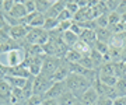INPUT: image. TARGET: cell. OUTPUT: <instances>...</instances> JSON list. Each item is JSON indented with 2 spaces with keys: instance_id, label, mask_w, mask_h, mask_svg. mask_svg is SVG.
I'll use <instances>...</instances> for the list:
<instances>
[{
  "instance_id": "cell-10",
  "label": "cell",
  "mask_w": 126,
  "mask_h": 105,
  "mask_svg": "<svg viewBox=\"0 0 126 105\" xmlns=\"http://www.w3.org/2000/svg\"><path fill=\"white\" fill-rule=\"evenodd\" d=\"M67 91V87H66V81H62V83H53L52 87H50L48 92H46L45 95H44V100L46 98H55V100H58L59 97L64 94V92Z\"/></svg>"
},
{
  "instance_id": "cell-25",
  "label": "cell",
  "mask_w": 126,
  "mask_h": 105,
  "mask_svg": "<svg viewBox=\"0 0 126 105\" xmlns=\"http://www.w3.org/2000/svg\"><path fill=\"white\" fill-rule=\"evenodd\" d=\"M59 20L58 18H46L45 20V24H44V30L48 32H52L55 30H58L59 28Z\"/></svg>"
},
{
  "instance_id": "cell-9",
  "label": "cell",
  "mask_w": 126,
  "mask_h": 105,
  "mask_svg": "<svg viewBox=\"0 0 126 105\" xmlns=\"http://www.w3.org/2000/svg\"><path fill=\"white\" fill-rule=\"evenodd\" d=\"M13 97V88L6 80H0V105H10Z\"/></svg>"
},
{
  "instance_id": "cell-33",
  "label": "cell",
  "mask_w": 126,
  "mask_h": 105,
  "mask_svg": "<svg viewBox=\"0 0 126 105\" xmlns=\"http://www.w3.org/2000/svg\"><path fill=\"white\" fill-rule=\"evenodd\" d=\"M24 6H25L28 14H32V13H35V11H36L35 0H25V1H24Z\"/></svg>"
},
{
  "instance_id": "cell-31",
  "label": "cell",
  "mask_w": 126,
  "mask_h": 105,
  "mask_svg": "<svg viewBox=\"0 0 126 105\" xmlns=\"http://www.w3.org/2000/svg\"><path fill=\"white\" fill-rule=\"evenodd\" d=\"M105 4H107L108 13H113V11L118 10V7H119V4H121V0H107Z\"/></svg>"
},
{
  "instance_id": "cell-15",
  "label": "cell",
  "mask_w": 126,
  "mask_h": 105,
  "mask_svg": "<svg viewBox=\"0 0 126 105\" xmlns=\"http://www.w3.org/2000/svg\"><path fill=\"white\" fill-rule=\"evenodd\" d=\"M4 80L10 84L13 90H23L28 78H21V77H14V76H6Z\"/></svg>"
},
{
  "instance_id": "cell-4",
  "label": "cell",
  "mask_w": 126,
  "mask_h": 105,
  "mask_svg": "<svg viewBox=\"0 0 126 105\" xmlns=\"http://www.w3.org/2000/svg\"><path fill=\"white\" fill-rule=\"evenodd\" d=\"M62 63V59H59V58H55V56H45V59H44V67H42V76H45V77L50 78L53 77L55 72H56V69L60 66Z\"/></svg>"
},
{
  "instance_id": "cell-38",
  "label": "cell",
  "mask_w": 126,
  "mask_h": 105,
  "mask_svg": "<svg viewBox=\"0 0 126 105\" xmlns=\"http://www.w3.org/2000/svg\"><path fill=\"white\" fill-rule=\"evenodd\" d=\"M74 105H83V104H81L80 101H79V102H76V104H74Z\"/></svg>"
},
{
  "instance_id": "cell-17",
  "label": "cell",
  "mask_w": 126,
  "mask_h": 105,
  "mask_svg": "<svg viewBox=\"0 0 126 105\" xmlns=\"http://www.w3.org/2000/svg\"><path fill=\"white\" fill-rule=\"evenodd\" d=\"M95 34H97V41L108 44V45H109V41H111V38L113 35L112 30H109V28H98L95 31Z\"/></svg>"
},
{
  "instance_id": "cell-24",
  "label": "cell",
  "mask_w": 126,
  "mask_h": 105,
  "mask_svg": "<svg viewBox=\"0 0 126 105\" xmlns=\"http://www.w3.org/2000/svg\"><path fill=\"white\" fill-rule=\"evenodd\" d=\"M108 21H109V30H112L113 27H116L118 24H121L122 21V15L118 11L113 13H108Z\"/></svg>"
},
{
  "instance_id": "cell-28",
  "label": "cell",
  "mask_w": 126,
  "mask_h": 105,
  "mask_svg": "<svg viewBox=\"0 0 126 105\" xmlns=\"http://www.w3.org/2000/svg\"><path fill=\"white\" fill-rule=\"evenodd\" d=\"M115 90L118 91L119 97H126V77L125 78H118Z\"/></svg>"
},
{
  "instance_id": "cell-23",
  "label": "cell",
  "mask_w": 126,
  "mask_h": 105,
  "mask_svg": "<svg viewBox=\"0 0 126 105\" xmlns=\"http://www.w3.org/2000/svg\"><path fill=\"white\" fill-rule=\"evenodd\" d=\"M81 58H83V55H80L77 50L69 49L67 53H66V56H64V60H67L69 63H79V62L81 60Z\"/></svg>"
},
{
  "instance_id": "cell-21",
  "label": "cell",
  "mask_w": 126,
  "mask_h": 105,
  "mask_svg": "<svg viewBox=\"0 0 126 105\" xmlns=\"http://www.w3.org/2000/svg\"><path fill=\"white\" fill-rule=\"evenodd\" d=\"M99 76H115V63L112 62H107L98 69Z\"/></svg>"
},
{
  "instance_id": "cell-30",
  "label": "cell",
  "mask_w": 126,
  "mask_h": 105,
  "mask_svg": "<svg viewBox=\"0 0 126 105\" xmlns=\"http://www.w3.org/2000/svg\"><path fill=\"white\" fill-rule=\"evenodd\" d=\"M66 9H67L73 15H76L77 11L80 10V7H79V4H77L76 0H67V1H66Z\"/></svg>"
},
{
  "instance_id": "cell-8",
  "label": "cell",
  "mask_w": 126,
  "mask_h": 105,
  "mask_svg": "<svg viewBox=\"0 0 126 105\" xmlns=\"http://www.w3.org/2000/svg\"><path fill=\"white\" fill-rule=\"evenodd\" d=\"M70 76V67H69V62L67 60L62 59V63L56 69L53 77H52V81L53 83H62V81H66V78Z\"/></svg>"
},
{
  "instance_id": "cell-22",
  "label": "cell",
  "mask_w": 126,
  "mask_h": 105,
  "mask_svg": "<svg viewBox=\"0 0 126 105\" xmlns=\"http://www.w3.org/2000/svg\"><path fill=\"white\" fill-rule=\"evenodd\" d=\"M72 49H74V50H77L80 55H83V56H90L91 55V50H93V48H91L90 45H87L86 42H83V41H79L74 45V48H72Z\"/></svg>"
},
{
  "instance_id": "cell-32",
  "label": "cell",
  "mask_w": 126,
  "mask_h": 105,
  "mask_svg": "<svg viewBox=\"0 0 126 105\" xmlns=\"http://www.w3.org/2000/svg\"><path fill=\"white\" fill-rule=\"evenodd\" d=\"M73 17H74V15H73L67 9H64L62 13L59 14L58 20H59V23H62V21H73Z\"/></svg>"
},
{
  "instance_id": "cell-35",
  "label": "cell",
  "mask_w": 126,
  "mask_h": 105,
  "mask_svg": "<svg viewBox=\"0 0 126 105\" xmlns=\"http://www.w3.org/2000/svg\"><path fill=\"white\" fill-rule=\"evenodd\" d=\"M116 11H118L119 14H121V15L126 14V0L121 1V4H119V7H118V10H116Z\"/></svg>"
},
{
  "instance_id": "cell-16",
  "label": "cell",
  "mask_w": 126,
  "mask_h": 105,
  "mask_svg": "<svg viewBox=\"0 0 126 105\" xmlns=\"http://www.w3.org/2000/svg\"><path fill=\"white\" fill-rule=\"evenodd\" d=\"M80 41L86 42L87 45H90L91 48H94L95 44H97V34L93 30H84L83 34L80 35Z\"/></svg>"
},
{
  "instance_id": "cell-3",
  "label": "cell",
  "mask_w": 126,
  "mask_h": 105,
  "mask_svg": "<svg viewBox=\"0 0 126 105\" xmlns=\"http://www.w3.org/2000/svg\"><path fill=\"white\" fill-rule=\"evenodd\" d=\"M4 63L7 67H17V66H21V64L27 60V53L24 48H17L14 50H10L7 53H4Z\"/></svg>"
},
{
  "instance_id": "cell-26",
  "label": "cell",
  "mask_w": 126,
  "mask_h": 105,
  "mask_svg": "<svg viewBox=\"0 0 126 105\" xmlns=\"http://www.w3.org/2000/svg\"><path fill=\"white\" fill-rule=\"evenodd\" d=\"M98 80L108 87H115L116 86V81H118V77L116 76H99Z\"/></svg>"
},
{
  "instance_id": "cell-29",
  "label": "cell",
  "mask_w": 126,
  "mask_h": 105,
  "mask_svg": "<svg viewBox=\"0 0 126 105\" xmlns=\"http://www.w3.org/2000/svg\"><path fill=\"white\" fill-rule=\"evenodd\" d=\"M97 24V30L98 28H109V21H108V14H102L98 18L94 20Z\"/></svg>"
},
{
  "instance_id": "cell-34",
  "label": "cell",
  "mask_w": 126,
  "mask_h": 105,
  "mask_svg": "<svg viewBox=\"0 0 126 105\" xmlns=\"http://www.w3.org/2000/svg\"><path fill=\"white\" fill-rule=\"evenodd\" d=\"M70 31L74 32V34H76V35H79V38H80V35L83 34V31H84V28L81 27L79 23H74V21H73L72 27H70Z\"/></svg>"
},
{
  "instance_id": "cell-19",
  "label": "cell",
  "mask_w": 126,
  "mask_h": 105,
  "mask_svg": "<svg viewBox=\"0 0 126 105\" xmlns=\"http://www.w3.org/2000/svg\"><path fill=\"white\" fill-rule=\"evenodd\" d=\"M79 41H80V38H79V35H76L74 32H72V31L63 32V42L66 44V46H67L69 49L74 48V45H76Z\"/></svg>"
},
{
  "instance_id": "cell-18",
  "label": "cell",
  "mask_w": 126,
  "mask_h": 105,
  "mask_svg": "<svg viewBox=\"0 0 126 105\" xmlns=\"http://www.w3.org/2000/svg\"><path fill=\"white\" fill-rule=\"evenodd\" d=\"M58 102H59V105H74L76 102H79V98L67 90L64 94H62L58 98Z\"/></svg>"
},
{
  "instance_id": "cell-11",
  "label": "cell",
  "mask_w": 126,
  "mask_h": 105,
  "mask_svg": "<svg viewBox=\"0 0 126 105\" xmlns=\"http://www.w3.org/2000/svg\"><path fill=\"white\" fill-rule=\"evenodd\" d=\"M10 38L14 39L16 42L18 44H21V42L25 41V38H27V34H28V27L27 25H16V27H11L10 28Z\"/></svg>"
},
{
  "instance_id": "cell-37",
  "label": "cell",
  "mask_w": 126,
  "mask_h": 105,
  "mask_svg": "<svg viewBox=\"0 0 126 105\" xmlns=\"http://www.w3.org/2000/svg\"><path fill=\"white\" fill-rule=\"evenodd\" d=\"M113 105H126V97H118L113 100Z\"/></svg>"
},
{
  "instance_id": "cell-12",
  "label": "cell",
  "mask_w": 126,
  "mask_h": 105,
  "mask_svg": "<svg viewBox=\"0 0 126 105\" xmlns=\"http://www.w3.org/2000/svg\"><path fill=\"white\" fill-rule=\"evenodd\" d=\"M98 100H99V95H98V92H97V90H95L93 86L79 98V101H80L83 105H97Z\"/></svg>"
},
{
  "instance_id": "cell-36",
  "label": "cell",
  "mask_w": 126,
  "mask_h": 105,
  "mask_svg": "<svg viewBox=\"0 0 126 105\" xmlns=\"http://www.w3.org/2000/svg\"><path fill=\"white\" fill-rule=\"evenodd\" d=\"M42 105H59V102L55 98H46V100H44Z\"/></svg>"
},
{
  "instance_id": "cell-20",
  "label": "cell",
  "mask_w": 126,
  "mask_h": 105,
  "mask_svg": "<svg viewBox=\"0 0 126 105\" xmlns=\"http://www.w3.org/2000/svg\"><path fill=\"white\" fill-rule=\"evenodd\" d=\"M55 0H35V4H36V11L41 14L45 15L48 13V10L52 7Z\"/></svg>"
},
{
  "instance_id": "cell-7",
  "label": "cell",
  "mask_w": 126,
  "mask_h": 105,
  "mask_svg": "<svg viewBox=\"0 0 126 105\" xmlns=\"http://www.w3.org/2000/svg\"><path fill=\"white\" fill-rule=\"evenodd\" d=\"M45 20L46 18L44 14L35 11V13H32V14H28L27 17L24 18V24L30 28H44Z\"/></svg>"
},
{
  "instance_id": "cell-6",
  "label": "cell",
  "mask_w": 126,
  "mask_h": 105,
  "mask_svg": "<svg viewBox=\"0 0 126 105\" xmlns=\"http://www.w3.org/2000/svg\"><path fill=\"white\" fill-rule=\"evenodd\" d=\"M46 55H38V56H32V58H27V63H28V70L31 76L36 77L42 73V67H44V59Z\"/></svg>"
},
{
  "instance_id": "cell-27",
  "label": "cell",
  "mask_w": 126,
  "mask_h": 105,
  "mask_svg": "<svg viewBox=\"0 0 126 105\" xmlns=\"http://www.w3.org/2000/svg\"><path fill=\"white\" fill-rule=\"evenodd\" d=\"M115 76L118 78H125L126 77V64L123 62L115 63Z\"/></svg>"
},
{
  "instance_id": "cell-14",
  "label": "cell",
  "mask_w": 126,
  "mask_h": 105,
  "mask_svg": "<svg viewBox=\"0 0 126 105\" xmlns=\"http://www.w3.org/2000/svg\"><path fill=\"white\" fill-rule=\"evenodd\" d=\"M64 9H66V1L64 0H55L52 7L45 14V18H58L59 14L62 13Z\"/></svg>"
},
{
  "instance_id": "cell-1",
  "label": "cell",
  "mask_w": 126,
  "mask_h": 105,
  "mask_svg": "<svg viewBox=\"0 0 126 105\" xmlns=\"http://www.w3.org/2000/svg\"><path fill=\"white\" fill-rule=\"evenodd\" d=\"M66 87H67L69 91L73 92L77 98H80L91 87V83L84 76H79V74L70 73V76L66 78Z\"/></svg>"
},
{
  "instance_id": "cell-2",
  "label": "cell",
  "mask_w": 126,
  "mask_h": 105,
  "mask_svg": "<svg viewBox=\"0 0 126 105\" xmlns=\"http://www.w3.org/2000/svg\"><path fill=\"white\" fill-rule=\"evenodd\" d=\"M49 41V32L45 31L44 28H30L28 27V34L25 41L21 44H28V45H38L44 46ZM20 44V45H21Z\"/></svg>"
},
{
  "instance_id": "cell-13",
  "label": "cell",
  "mask_w": 126,
  "mask_h": 105,
  "mask_svg": "<svg viewBox=\"0 0 126 105\" xmlns=\"http://www.w3.org/2000/svg\"><path fill=\"white\" fill-rule=\"evenodd\" d=\"M7 15H10V17H13V18H16V20L25 18V17L28 15V11H27V9H25V6H24V1H18V0H16V1H14L13 9H11L10 14H7Z\"/></svg>"
},
{
  "instance_id": "cell-5",
  "label": "cell",
  "mask_w": 126,
  "mask_h": 105,
  "mask_svg": "<svg viewBox=\"0 0 126 105\" xmlns=\"http://www.w3.org/2000/svg\"><path fill=\"white\" fill-rule=\"evenodd\" d=\"M52 84H53V81L42 74L34 77V95L44 97L48 92V90L52 87Z\"/></svg>"
}]
</instances>
